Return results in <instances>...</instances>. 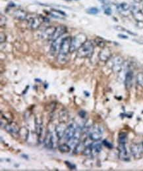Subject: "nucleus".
Wrapping results in <instances>:
<instances>
[{
  "mask_svg": "<svg viewBox=\"0 0 143 171\" xmlns=\"http://www.w3.org/2000/svg\"><path fill=\"white\" fill-rule=\"evenodd\" d=\"M124 64V60L122 57L117 56L115 57L112 62L111 69L115 73H120L123 69V66Z\"/></svg>",
  "mask_w": 143,
  "mask_h": 171,
  "instance_id": "obj_6",
  "label": "nucleus"
},
{
  "mask_svg": "<svg viewBox=\"0 0 143 171\" xmlns=\"http://www.w3.org/2000/svg\"><path fill=\"white\" fill-rule=\"evenodd\" d=\"M118 37L122 39H128V36L123 34H118Z\"/></svg>",
  "mask_w": 143,
  "mask_h": 171,
  "instance_id": "obj_40",
  "label": "nucleus"
},
{
  "mask_svg": "<svg viewBox=\"0 0 143 171\" xmlns=\"http://www.w3.org/2000/svg\"><path fill=\"white\" fill-rule=\"evenodd\" d=\"M63 38L64 37L61 36V37L57 38L51 42V45L50 47V54L51 56H58Z\"/></svg>",
  "mask_w": 143,
  "mask_h": 171,
  "instance_id": "obj_5",
  "label": "nucleus"
},
{
  "mask_svg": "<svg viewBox=\"0 0 143 171\" xmlns=\"http://www.w3.org/2000/svg\"><path fill=\"white\" fill-rule=\"evenodd\" d=\"M81 135H82V128L81 126H77L74 136H73L72 138L68 142H69L68 144L71 146V148H75V146L80 142Z\"/></svg>",
  "mask_w": 143,
  "mask_h": 171,
  "instance_id": "obj_8",
  "label": "nucleus"
},
{
  "mask_svg": "<svg viewBox=\"0 0 143 171\" xmlns=\"http://www.w3.org/2000/svg\"><path fill=\"white\" fill-rule=\"evenodd\" d=\"M67 28L64 26H59L56 27V29L55 30L54 34L50 39V40L53 42L57 38L61 37V36H63V35L67 32Z\"/></svg>",
  "mask_w": 143,
  "mask_h": 171,
  "instance_id": "obj_16",
  "label": "nucleus"
},
{
  "mask_svg": "<svg viewBox=\"0 0 143 171\" xmlns=\"http://www.w3.org/2000/svg\"><path fill=\"white\" fill-rule=\"evenodd\" d=\"M91 148H92V155L95 156V155L100 153V151H102V145L98 141H96L91 144Z\"/></svg>",
  "mask_w": 143,
  "mask_h": 171,
  "instance_id": "obj_23",
  "label": "nucleus"
},
{
  "mask_svg": "<svg viewBox=\"0 0 143 171\" xmlns=\"http://www.w3.org/2000/svg\"><path fill=\"white\" fill-rule=\"evenodd\" d=\"M87 41V36L84 33H79L72 38L70 53L77 51Z\"/></svg>",
  "mask_w": 143,
  "mask_h": 171,
  "instance_id": "obj_2",
  "label": "nucleus"
},
{
  "mask_svg": "<svg viewBox=\"0 0 143 171\" xmlns=\"http://www.w3.org/2000/svg\"><path fill=\"white\" fill-rule=\"evenodd\" d=\"M13 17L18 20H24L26 19L27 13L25 10H21V9H17L13 12Z\"/></svg>",
  "mask_w": 143,
  "mask_h": 171,
  "instance_id": "obj_21",
  "label": "nucleus"
},
{
  "mask_svg": "<svg viewBox=\"0 0 143 171\" xmlns=\"http://www.w3.org/2000/svg\"><path fill=\"white\" fill-rule=\"evenodd\" d=\"M85 148L84 145V142H79L78 144L75 146V148H74V153L75 154H78L79 153L83 152L84 149Z\"/></svg>",
  "mask_w": 143,
  "mask_h": 171,
  "instance_id": "obj_27",
  "label": "nucleus"
},
{
  "mask_svg": "<svg viewBox=\"0 0 143 171\" xmlns=\"http://www.w3.org/2000/svg\"><path fill=\"white\" fill-rule=\"evenodd\" d=\"M65 163H66L67 165L68 166V167L70 169H76L75 165H74V164H71V163H69V162H68V161H65Z\"/></svg>",
  "mask_w": 143,
  "mask_h": 171,
  "instance_id": "obj_38",
  "label": "nucleus"
},
{
  "mask_svg": "<svg viewBox=\"0 0 143 171\" xmlns=\"http://www.w3.org/2000/svg\"><path fill=\"white\" fill-rule=\"evenodd\" d=\"M104 13L106 14V15H110L111 14V8L109 7H106L105 9H104Z\"/></svg>",
  "mask_w": 143,
  "mask_h": 171,
  "instance_id": "obj_37",
  "label": "nucleus"
},
{
  "mask_svg": "<svg viewBox=\"0 0 143 171\" xmlns=\"http://www.w3.org/2000/svg\"><path fill=\"white\" fill-rule=\"evenodd\" d=\"M35 129L36 135L38 136V143L43 142L44 140V137H43L44 127L42 121L40 118L36 117L35 118Z\"/></svg>",
  "mask_w": 143,
  "mask_h": 171,
  "instance_id": "obj_4",
  "label": "nucleus"
},
{
  "mask_svg": "<svg viewBox=\"0 0 143 171\" xmlns=\"http://www.w3.org/2000/svg\"><path fill=\"white\" fill-rule=\"evenodd\" d=\"M133 72L129 71L126 73L125 78V86L127 90H130L133 86Z\"/></svg>",
  "mask_w": 143,
  "mask_h": 171,
  "instance_id": "obj_20",
  "label": "nucleus"
},
{
  "mask_svg": "<svg viewBox=\"0 0 143 171\" xmlns=\"http://www.w3.org/2000/svg\"><path fill=\"white\" fill-rule=\"evenodd\" d=\"M56 29V27H55L54 26H50L47 27V28L44 30V31L42 33L41 38L44 39H49L50 40V39L54 34Z\"/></svg>",
  "mask_w": 143,
  "mask_h": 171,
  "instance_id": "obj_19",
  "label": "nucleus"
},
{
  "mask_svg": "<svg viewBox=\"0 0 143 171\" xmlns=\"http://www.w3.org/2000/svg\"><path fill=\"white\" fill-rule=\"evenodd\" d=\"M142 148H143V142H142Z\"/></svg>",
  "mask_w": 143,
  "mask_h": 171,
  "instance_id": "obj_41",
  "label": "nucleus"
},
{
  "mask_svg": "<svg viewBox=\"0 0 143 171\" xmlns=\"http://www.w3.org/2000/svg\"><path fill=\"white\" fill-rule=\"evenodd\" d=\"M83 153L84 155H86V156H89V155H92V148H91V144L88 146H86Z\"/></svg>",
  "mask_w": 143,
  "mask_h": 171,
  "instance_id": "obj_31",
  "label": "nucleus"
},
{
  "mask_svg": "<svg viewBox=\"0 0 143 171\" xmlns=\"http://www.w3.org/2000/svg\"><path fill=\"white\" fill-rule=\"evenodd\" d=\"M77 126H78L75 123H71L68 125L67 127L64 135V138L67 142H69L72 138V137L74 136Z\"/></svg>",
  "mask_w": 143,
  "mask_h": 171,
  "instance_id": "obj_14",
  "label": "nucleus"
},
{
  "mask_svg": "<svg viewBox=\"0 0 143 171\" xmlns=\"http://www.w3.org/2000/svg\"><path fill=\"white\" fill-rule=\"evenodd\" d=\"M54 136L50 132H48L47 134H45V138L44 140V143L45 145V147L47 148L52 149L54 147Z\"/></svg>",
  "mask_w": 143,
  "mask_h": 171,
  "instance_id": "obj_18",
  "label": "nucleus"
},
{
  "mask_svg": "<svg viewBox=\"0 0 143 171\" xmlns=\"http://www.w3.org/2000/svg\"><path fill=\"white\" fill-rule=\"evenodd\" d=\"M4 128L9 134H11L12 136H19L20 128L16 123L11 122V123L6 124L5 125Z\"/></svg>",
  "mask_w": 143,
  "mask_h": 171,
  "instance_id": "obj_9",
  "label": "nucleus"
},
{
  "mask_svg": "<svg viewBox=\"0 0 143 171\" xmlns=\"http://www.w3.org/2000/svg\"><path fill=\"white\" fill-rule=\"evenodd\" d=\"M94 42H95V44H96L97 46H98L100 48H103L105 47L106 45V42L103 38L97 37L95 39H94Z\"/></svg>",
  "mask_w": 143,
  "mask_h": 171,
  "instance_id": "obj_28",
  "label": "nucleus"
},
{
  "mask_svg": "<svg viewBox=\"0 0 143 171\" xmlns=\"http://www.w3.org/2000/svg\"><path fill=\"white\" fill-rule=\"evenodd\" d=\"M114 28H115V30H119V31H126L127 33L130 34L135 35V34H134V33L131 32V31H129V30H126L125 28H123V27L121 26H114Z\"/></svg>",
  "mask_w": 143,
  "mask_h": 171,
  "instance_id": "obj_32",
  "label": "nucleus"
},
{
  "mask_svg": "<svg viewBox=\"0 0 143 171\" xmlns=\"http://www.w3.org/2000/svg\"><path fill=\"white\" fill-rule=\"evenodd\" d=\"M42 21V17H30L28 21V26L31 30H36L41 25Z\"/></svg>",
  "mask_w": 143,
  "mask_h": 171,
  "instance_id": "obj_13",
  "label": "nucleus"
},
{
  "mask_svg": "<svg viewBox=\"0 0 143 171\" xmlns=\"http://www.w3.org/2000/svg\"><path fill=\"white\" fill-rule=\"evenodd\" d=\"M131 151L133 156L135 159L141 158L142 155V147L138 143H133L131 145Z\"/></svg>",
  "mask_w": 143,
  "mask_h": 171,
  "instance_id": "obj_15",
  "label": "nucleus"
},
{
  "mask_svg": "<svg viewBox=\"0 0 143 171\" xmlns=\"http://www.w3.org/2000/svg\"><path fill=\"white\" fill-rule=\"evenodd\" d=\"M99 12L98 9L96 7H91L89 10H87V13L91 15H96Z\"/></svg>",
  "mask_w": 143,
  "mask_h": 171,
  "instance_id": "obj_33",
  "label": "nucleus"
},
{
  "mask_svg": "<svg viewBox=\"0 0 143 171\" xmlns=\"http://www.w3.org/2000/svg\"><path fill=\"white\" fill-rule=\"evenodd\" d=\"M58 149L60 152L63 153H66L70 152L71 148L67 143H62V144L58 146Z\"/></svg>",
  "mask_w": 143,
  "mask_h": 171,
  "instance_id": "obj_26",
  "label": "nucleus"
},
{
  "mask_svg": "<svg viewBox=\"0 0 143 171\" xmlns=\"http://www.w3.org/2000/svg\"><path fill=\"white\" fill-rule=\"evenodd\" d=\"M30 135L29 130H28V128L25 126H23L20 128L19 132V136L20 139H21L24 142H26L27 140H28L29 137Z\"/></svg>",
  "mask_w": 143,
  "mask_h": 171,
  "instance_id": "obj_22",
  "label": "nucleus"
},
{
  "mask_svg": "<svg viewBox=\"0 0 143 171\" xmlns=\"http://www.w3.org/2000/svg\"><path fill=\"white\" fill-rule=\"evenodd\" d=\"M67 127V126L66 122H62V121L56 126L55 131H56L57 138H58V140L62 139L63 137H64Z\"/></svg>",
  "mask_w": 143,
  "mask_h": 171,
  "instance_id": "obj_12",
  "label": "nucleus"
},
{
  "mask_svg": "<svg viewBox=\"0 0 143 171\" xmlns=\"http://www.w3.org/2000/svg\"><path fill=\"white\" fill-rule=\"evenodd\" d=\"M0 20H1V22H0V25H1V27H3L5 24L6 21H7V19H6V17L4 16V15H1V16H0Z\"/></svg>",
  "mask_w": 143,
  "mask_h": 171,
  "instance_id": "obj_34",
  "label": "nucleus"
},
{
  "mask_svg": "<svg viewBox=\"0 0 143 171\" xmlns=\"http://www.w3.org/2000/svg\"><path fill=\"white\" fill-rule=\"evenodd\" d=\"M69 55H62L58 54L57 56V61L59 64L64 65L69 61Z\"/></svg>",
  "mask_w": 143,
  "mask_h": 171,
  "instance_id": "obj_25",
  "label": "nucleus"
},
{
  "mask_svg": "<svg viewBox=\"0 0 143 171\" xmlns=\"http://www.w3.org/2000/svg\"><path fill=\"white\" fill-rule=\"evenodd\" d=\"M130 9V5L126 4V3H121V4L117 5V10L121 13H127V12L129 11Z\"/></svg>",
  "mask_w": 143,
  "mask_h": 171,
  "instance_id": "obj_24",
  "label": "nucleus"
},
{
  "mask_svg": "<svg viewBox=\"0 0 143 171\" xmlns=\"http://www.w3.org/2000/svg\"><path fill=\"white\" fill-rule=\"evenodd\" d=\"M102 144L109 149H111L113 148V145H112L110 142H108L107 140H104V141L102 142Z\"/></svg>",
  "mask_w": 143,
  "mask_h": 171,
  "instance_id": "obj_35",
  "label": "nucleus"
},
{
  "mask_svg": "<svg viewBox=\"0 0 143 171\" xmlns=\"http://www.w3.org/2000/svg\"><path fill=\"white\" fill-rule=\"evenodd\" d=\"M103 134V130L100 126H94L92 130L90 131L89 137L90 139L93 142L99 141L102 138Z\"/></svg>",
  "mask_w": 143,
  "mask_h": 171,
  "instance_id": "obj_7",
  "label": "nucleus"
},
{
  "mask_svg": "<svg viewBox=\"0 0 143 171\" xmlns=\"http://www.w3.org/2000/svg\"><path fill=\"white\" fill-rule=\"evenodd\" d=\"M94 51V44L90 40H87L77 51V57L78 58H90Z\"/></svg>",
  "mask_w": 143,
  "mask_h": 171,
  "instance_id": "obj_1",
  "label": "nucleus"
},
{
  "mask_svg": "<svg viewBox=\"0 0 143 171\" xmlns=\"http://www.w3.org/2000/svg\"><path fill=\"white\" fill-rule=\"evenodd\" d=\"M136 82L137 84L143 88V73L139 72L136 75Z\"/></svg>",
  "mask_w": 143,
  "mask_h": 171,
  "instance_id": "obj_30",
  "label": "nucleus"
},
{
  "mask_svg": "<svg viewBox=\"0 0 143 171\" xmlns=\"http://www.w3.org/2000/svg\"><path fill=\"white\" fill-rule=\"evenodd\" d=\"M6 41V35L5 34L4 32H1L0 33V42L1 44H3Z\"/></svg>",
  "mask_w": 143,
  "mask_h": 171,
  "instance_id": "obj_36",
  "label": "nucleus"
},
{
  "mask_svg": "<svg viewBox=\"0 0 143 171\" xmlns=\"http://www.w3.org/2000/svg\"><path fill=\"white\" fill-rule=\"evenodd\" d=\"M111 57V51L110 49L108 47H104L102 48L101 51L98 54L99 59L102 62H107Z\"/></svg>",
  "mask_w": 143,
  "mask_h": 171,
  "instance_id": "obj_11",
  "label": "nucleus"
},
{
  "mask_svg": "<svg viewBox=\"0 0 143 171\" xmlns=\"http://www.w3.org/2000/svg\"><path fill=\"white\" fill-rule=\"evenodd\" d=\"M142 12H143V8H142Z\"/></svg>",
  "mask_w": 143,
  "mask_h": 171,
  "instance_id": "obj_42",
  "label": "nucleus"
},
{
  "mask_svg": "<svg viewBox=\"0 0 143 171\" xmlns=\"http://www.w3.org/2000/svg\"><path fill=\"white\" fill-rule=\"evenodd\" d=\"M136 27L139 29L143 28V21H138V22H136Z\"/></svg>",
  "mask_w": 143,
  "mask_h": 171,
  "instance_id": "obj_39",
  "label": "nucleus"
},
{
  "mask_svg": "<svg viewBox=\"0 0 143 171\" xmlns=\"http://www.w3.org/2000/svg\"><path fill=\"white\" fill-rule=\"evenodd\" d=\"M131 13L133 18L135 19L136 22L143 21V12L139 7L134 6L131 10Z\"/></svg>",
  "mask_w": 143,
  "mask_h": 171,
  "instance_id": "obj_17",
  "label": "nucleus"
},
{
  "mask_svg": "<svg viewBox=\"0 0 143 171\" xmlns=\"http://www.w3.org/2000/svg\"><path fill=\"white\" fill-rule=\"evenodd\" d=\"M127 134L124 132H121L119 135V143H127Z\"/></svg>",
  "mask_w": 143,
  "mask_h": 171,
  "instance_id": "obj_29",
  "label": "nucleus"
},
{
  "mask_svg": "<svg viewBox=\"0 0 143 171\" xmlns=\"http://www.w3.org/2000/svg\"><path fill=\"white\" fill-rule=\"evenodd\" d=\"M125 145L126 143H120L119 145V157L123 161H129L130 157Z\"/></svg>",
  "mask_w": 143,
  "mask_h": 171,
  "instance_id": "obj_10",
  "label": "nucleus"
},
{
  "mask_svg": "<svg viewBox=\"0 0 143 171\" xmlns=\"http://www.w3.org/2000/svg\"><path fill=\"white\" fill-rule=\"evenodd\" d=\"M71 41L72 38L71 36H67V37L63 38L59 54L69 55L70 50H71Z\"/></svg>",
  "mask_w": 143,
  "mask_h": 171,
  "instance_id": "obj_3",
  "label": "nucleus"
}]
</instances>
